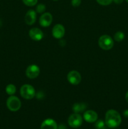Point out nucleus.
I'll list each match as a JSON object with an SVG mask.
<instances>
[{"label":"nucleus","mask_w":128,"mask_h":129,"mask_svg":"<svg viewBox=\"0 0 128 129\" xmlns=\"http://www.w3.org/2000/svg\"><path fill=\"white\" fill-rule=\"evenodd\" d=\"M121 122L120 115L115 110H109L105 113V123L109 128H116L120 125Z\"/></svg>","instance_id":"nucleus-1"},{"label":"nucleus","mask_w":128,"mask_h":129,"mask_svg":"<svg viewBox=\"0 0 128 129\" xmlns=\"http://www.w3.org/2000/svg\"><path fill=\"white\" fill-rule=\"evenodd\" d=\"M98 44L102 49L109 50L114 46V40L109 35H104L99 38Z\"/></svg>","instance_id":"nucleus-2"},{"label":"nucleus","mask_w":128,"mask_h":129,"mask_svg":"<svg viewBox=\"0 0 128 129\" xmlns=\"http://www.w3.org/2000/svg\"><path fill=\"white\" fill-rule=\"evenodd\" d=\"M20 94L26 100L32 99L35 96V88L30 84H24L20 88Z\"/></svg>","instance_id":"nucleus-3"},{"label":"nucleus","mask_w":128,"mask_h":129,"mask_svg":"<svg viewBox=\"0 0 128 129\" xmlns=\"http://www.w3.org/2000/svg\"><path fill=\"white\" fill-rule=\"evenodd\" d=\"M6 106L11 112H17L21 108V101L18 97L11 95L6 101Z\"/></svg>","instance_id":"nucleus-4"},{"label":"nucleus","mask_w":128,"mask_h":129,"mask_svg":"<svg viewBox=\"0 0 128 129\" xmlns=\"http://www.w3.org/2000/svg\"><path fill=\"white\" fill-rule=\"evenodd\" d=\"M82 122L83 118L79 113H73L69 117L68 119V123L72 128H79L82 125Z\"/></svg>","instance_id":"nucleus-5"},{"label":"nucleus","mask_w":128,"mask_h":129,"mask_svg":"<svg viewBox=\"0 0 128 129\" xmlns=\"http://www.w3.org/2000/svg\"><path fill=\"white\" fill-rule=\"evenodd\" d=\"M40 73V68L35 64L29 66L26 70V75L29 79H35L39 76Z\"/></svg>","instance_id":"nucleus-6"},{"label":"nucleus","mask_w":128,"mask_h":129,"mask_svg":"<svg viewBox=\"0 0 128 129\" xmlns=\"http://www.w3.org/2000/svg\"><path fill=\"white\" fill-rule=\"evenodd\" d=\"M67 79L69 83L72 85H78L81 81V76L77 71H72L67 75Z\"/></svg>","instance_id":"nucleus-7"},{"label":"nucleus","mask_w":128,"mask_h":129,"mask_svg":"<svg viewBox=\"0 0 128 129\" xmlns=\"http://www.w3.org/2000/svg\"><path fill=\"white\" fill-rule=\"evenodd\" d=\"M53 17L50 13H45L42 14L39 19V23L43 27H47L51 25L52 22Z\"/></svg>","instance_id":"nucleus-8"},{"label":"nucleus","mask_w":128,"mask_h":129,"mask_svg":"<svg viewBox=\"0 0 128 129\" xmlns=\"http://www.w3.org/2000/svg\"><path fill=\"white\" fill-rule=\"evenodd\" d=\"M65 27L61 24H56L53 26L52 30V35L57 39H60L65 35Z\"/></svg>","instance_id":"nucleus-9"},{"label":"nucleus","mask_w":128,"mask_h":129,"mask_svg":"<svg viewBox=\"0 0 128 129\" xmlns=\"http://www.w3.org/2000/svg\"><path fill=\"white\" fill-rule=\"evenodd\" d=\"M29 36L32 40L40 41L43 38L44 34L40 29L38 28H33L29 31Z\"/></svg>","instance_id":"nucleus-10"},{"label":"nucleus","mask_w":128,"mask_h":129,"mask_svg":"<svg viewBox=\"0 0 128 129\" xmlns=\"http://www.w3.org/2000/svg\"><path fill=\"white\" fill-rule=\"evenodd\" d=\"M36 20V13L33 10H30L26 12L25 16V23L28 25H32Z\"/></svg>","instance_id":"nucleus-11"},{"label":"nucleus","mask_w":128,"mask_h":129,"mask_svg":"<svg viewBox=\"0 0 128 129\" xmlns=\"http://www.w3.org/2000/svg\"><path fill=\"white\" fill-rule=\"evenodd\" d=\"M84 118L87 122L94 123L97 120L98 115L95 111L87 110L84 113Z\"/></svg>","instance_id":"nucleus-12"},{"label":"nucleus","mask_w":128,"mask_h":129,"mask_svg":"<svg viewBox=\"0 0 128 129\" xmlns=\"http://www.w3.org/2000/svg\"><path fill=\"white\" fill-rule=\"evenodd\" d=\"M56 122L51 118H47L42 122L41 129H57Z\"/></svg>","instance_id":"nucleus-13"},{"label":"nucleus","mask_w":128,"mask_h":129,"mask_svg":"<svg viewBox=\"0 0 128 129\" xmlns=\"http://www.w3.org/2000/svg\"><path fill=\"white\" fill-rule=\"evenodd\" d=\"M87 105L84 103H76L72 107V110L74 113H79L84 112L87 108Z\"/></svg>","instance_id":"nucleus-14"},{"label":"nucleus","mask_w":128,"mask_h":129,"mask_svg":"<svg viewBox=\"0 0 128 129\" xmlns=\"http://www.w3.org/2000/svg\"><path fill=\"white\" fill-rule=\"evenodd\" d=\"M16 88L14 84H9L6 86V92L8 94L11 96L13 95L15 93H16Z\"/></svg>","instance_id":"nucleus-15"},{"label":"nucleus","mask_w":128,"mask_h":129,"mask_svg":"<svg viewBox=\"0 0 128 129\" xmlns=\"http://www.w3.org/2000/svg\"><path fill=\"white\" fill-rule=\"evenodd\" d=\"M125 35L122 31H117L114 35V39L116 42H121L124 40Z\"/></svg>","instance_id":"nucleus-16"},{"label":"nucleus","mask_w":128,"mask_h":129,"mask_svg":"<svg viewBox=\"0 0 128 129\" xmlns=\"http://www.w3.org/2000/svg\"><path fill=\"white\" fill-rule=\"evenodd\" d=\"M106 125L105 122L102 120H97L95 122V128L96 129H102L104 128L105 126Z\"/></svg>","instance_id":"nucleus-17"},{"label":"nucleus","mask_w":128,"mask_h":129,"mask_svg":"<svg viewBox=\"0 0 128 129\" xmlns=\"http://www.w3.org/2000/svg\"><path fill=\"white\" fill-rule=\"evenodd\" d=\"M23 3L28 6H33L38 3V0H22Z\"/></svg>","instance_id":"nucleus-18"},{"label":"nucleus","mask_w":128,"mask_h":129,"mask_svg":"<svg viewBox=\"0 0 128 129\" xmlns=\"http://www.w3.org/2000/svg\"><path fill=\"white\" fill-rule=\"evenodd\" d=\"M45 10H46V6L42 3L38 5L36 8V12L38 13H43L45 11Z\"/></svg>","instance_id":"nucleus-19"},{"label":"nucleus","mask_w":128,"mask_h":129,"mask_svg":"<svg viewBox=\"0 0 128 129\" xmlns=\"http://www.w3.org/2000/svg\"><path fill=\"white\" fill-rule=\"evenodd\" d=\"M97 2L102 6H107L113 2V0H96Z\"/></svg>","instance_id":"nucleus-20"},{"label":"nucleus","mask_w":128,"mask_h":129,"mask_svg":"<svg viewBox=\"0 0 128 129\" xmlns=\"http://www.w3.org/2000/svg\"><path fill=\"white\" fill-rule=\"evenodd\" d=\"M81 0H72V5L74 7H77L81 4Z\"/></svg>","instance_id":"nucleus-21"},{"label":"nucleus","mask_w":128,"mask_h":129,"mask_svg":"<svg viewBox=\"0 0 128 129\" xmlns=\"http://www.w3.org/2000/svg\"><path fill=\"white\" fill-rule=\"evenodd\" d=\"M57 129H67V127L65 125L61 123V124L59 125L58 127H57Z\"/></svg>","instance_id":"nucleus-22"},{"label":"nucleus","mask_w":128,"mask_h":129,"mask_svg":"<svg viewBox=\"0 0 128 129\" xmlns=\"http://www.w3.org/2000/svg\"><path fill=\"white\" fill-rule=\"evenodd\" d=\"M123 115H124V117H125V118H128V109L124 111V112H123Z\"/></svg>","instance_id":"nucleus-23"},{"label":"nucleus","mask_w":128,"mask_h":129,"mask_svg":"<svg viewBox=\"0 0 128 129\" xmlns=\"http://www.w3.org/2000/svg\"><path fill=\"white\" fill-rule=\"evenodd\" d=\"M113 1H114L115 4L120 5V4H121L123 2V0H113Z\"/></svg>","instance_id":"nucleus-24"},{"label":"nucleus","mask_w":128,"mask_h":129,"mask_svg":"<svg viewBox=\"0 0 128 129\" xmlns=\"http://www.w3.org/2000/svg\"><path fill=\"white\" fill-rule=\"evenodd\" d=\"M125 100H126V102L128 103V91L127 92L126 94H125Z\"/></svg>","instance_id":"nucleus-25"},{"label":"nucleus","mask_w":128,"mask_h":129,"mask_svg":"<svg viewBox=\"0 0 128 129\" xmlns=\"http://www.w3.org/2000/svg\"><path fill=\"white\" fill-rule=\"evenodd\" d=\"M102 129H109V127H108L107 126V125H105V127H104V128H102Z\"/></svg>","instance_id":"nucleus-26"},{"label":"nucleus","mask_w":128,"mask_h":129,"mask_svg":"<svg viewBox=\"0 0 128 129\" xmlns=\"http://www.w3.org/2000/svg\"><path fill=\"white\" fill-rule=\"evenodd\" d=\"M1 23H2V22H1V20H0V26H1Z\"/></svg>","instance_id":"nucleus-27"},{"label":"nucleus","mask_w":128,"mask_h":129,"mask_svg":"<svg viewBox=\"0 0 128 129\" xmlns=\"http://www.w3.org/2000/svg\"><path fill=\"white\" fill-rule=\"evenodd\" d=\"M125 1H126V2H127V3H128V0H125Z\"/></svg>","instance_id":"nucleus-28"},{"label":"nucleus","mask_w":128,"mask_h":129,"mask_svg":"<svg viewBox=\"0 0 128 129\" xmlns=\"http://www.w3.org/2000/svg\"><path fill=\"white\" fill-rule=\"evenodd\" d=\"M53 1H58V0H53Z\"/></svg>","instance_id":"nucleus-29"}]
</instances>
